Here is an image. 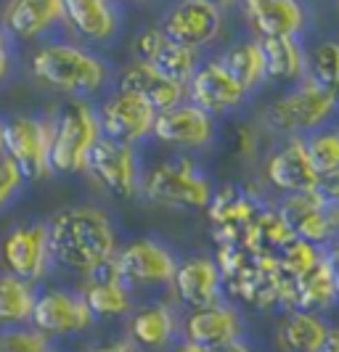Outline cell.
Listing matches in <instances>:
<instances>
[{"mask_svg": "<svg viewBox=\"0 0 339 352\" xmlns=\"http://www.w3.org/2000/svg\"><path fill=\"white\" fill-rule=\"evenodd\" d=\"M48 241L54 263L85 278L111 263L120 249L111 217L85 204L56 212L48 220Z\"/></svg>", "mask_w": 339, "mask_h": 352, "instance_id": "1", "label": "cell"}, {"mask_svg": "<svg viewBox=\"0 0 339 352\" xmlns=\"http://www.w3.org/2000/svg\"><path fill=\"white\" fill-rule=\"evenodd\" d=\"M30 72L45 88L69 96V101H88L109 82V64L93 51L74 43H43L32 58Z\"/></svg>", "mask_w": 339, "mask_h": 352, "instance_id": "2", "label": "cell"}, {"mask_svg": "<svg viewBox=\"0 0 339 352\" xmlns=\"http://www.w3.org/2000/svg\"><path fill=\"white\" fill-rule=\"evenodd\" d=\"M101 124L90 101H67L51 117V173L77 175L85 173L93 146L101 141Z\"/></svg>", "mask_w": 339, "mask_h": 352, "instance_id": "3", "label": "cell"}, {"mask_svg": "<svg viewBox=\"0 0 339 352\" xmlns=\"http://www.w3.org/2000/svg\"><path fill=\"white\" fill-rule=\"evenodd\" d=\"M141 194L170 210H207L212 201V183L191 157H175L154 164L141 175Z\"/></svg>", "mask_w": 339, "mask_h": 352, "instance_id": "4", "label": "cell"}, {"mask_svg": "<svg viewBox=\"0 0 339 352\" xmlns=\"http://www.w3.org/2000/svg\"><path fill=\"white\" fill-rule=\"evenodd\" d=\"M337 98L326 90L316 88L313 82L303 80L297 88L284 93L281 98L270 101L268 109L263 111V120L268 130L289 138H303L316 130H321L329 122V117L337 109Z\"/></svg>", "mask_w": 339, "mask_h": 352, "instance_id": "5", "label": "cell"}, {"mask_svg": "<svg viewBox=\"0 0 339 352\" xmlns=\"http://www.w3.org/2000/svg\"><path fill=\"white\" fill-rule=\"evenodd\" d=\"M51 117H32V114H14L3 120V157L11 159L19 167L24 180H37L48 175L51 164Z\"/></svg>", "mask_w": 339, "mask_h": 352, "instance_id": "6", "label": "cell"}, {"mask_svg": "<svg viewBox=\"0 0 339 352\" xmlns=\"http://www.w3.org/2000/svg\"><path fill=\"white\" fill-rule=\"evenodd\" d=\"M111 265L127 289H143L173 281L178 257L157 239H133L117 249Z\"/></svg>", "mask_w": 339, "mask_h": 352, "instance_id": "7", "label": "cell"}, {"mask_svg": "<svg viewBox=\"0 0 339 352\" xmlns=\"http://www.w3.org/2000/svg\"><path fill=\"white\" fill-rule=\"evenodd\" d=\"M51 241L48 223H27L11 228L0 241V265L8 276L27 283H37L51 270Z\"/></svg>", "mask_w": 339, "mask_h": 352, "instance_id": "8", "label": "cell"}, {"mask_svg": "<svg viewBox=\"0 0 339 352\" xmlns=\"http://www.w3.org/2000/svg\"><path fill=\"white\" fill-rule=\"evenodd\" d=\"M85 173L114 199H133L141 194V167L133 146L101 135L85 162Z\"/></svg>", "mask_w": 339, "mask_h": 352, "instance_id": "9", "label": "cell"}, {"mask_svg": "<svg viewBox=\"0 0 339 352\" xmlns=\"http://www.w3.org/2000/svg\"><path fill=\"white\" fill-rule=\"evenodd\" d=\"M98 114V124L104 138L117 143L133 146L149 138L154 122H157V111L143 101L141 96L127 93V90H111L107 98L101 101V106L96 109Z\"/></svg>", "mask_w": 339, "mask_h": 352, "instance_id": "10", "label": "cell"}, {"mask_svg": "<svg viewBox=\"0 0 339 352\" xmlns=\"http://www.w3.org/2000/svg\"><path fill=\"white\" fill-rule=\"evenodd\" d=\"M160 30L167 40L199 51L223 32V11L212 0H183L164 11Z\"/></svg>", "mask_w": 339, "mask_h": 352, "instance_id": "11", "label": "cell"}, {"mask_svg": "<svg viewBox=\"0 0 339 352\" xmlns=\"http://www.w3.org/2000/svg\"><path fill=\"white\" fill-rule=\"evenodd\" d=\"M30 323L48 339L51 336H72L88 331L93 323V313L80 294L67 292V289H45V292H37Z\"/></svg>", "mask_w": 339, "mask_h": 352, "instance_id": "12", "label": "cell"}, {"mask_svg": "<svg viewBox=\"0 0 339 352\" xmlns=\"http://www.w3.org/2000/svg\"><path fill=\"white\" fill-rule=\"evenodd\" d=\"M183 339L210 352H223L244 336V323L233 305L217 302L212 307L191 310L180 323Z\"/></svg>", "mask_w": 339, "mask_h": 352, "instance_id": "13", "label": "cell"}, {"mask_svg": "<svg viewBox=\"0 0 339 352\" xmlns=\"http://www.w3.org/2000/svg\"><path fill=\"white\" fill-rule=\"evenodd\" d=\"M278 214L284 217L294 239L313 247L339 239V207H326L313 194L286 196L278 204Z\"/></svg>", "mask_w": 339, "mask_h": 352, "instance_id": "14", "label": "cell"}, {"mask_svg": "<svg viewBox=\"0 0 339 352\" xmlns=\"http://www.w3.org/2000/svg\"><path fill=\"white\" fill-rule=\"evenodd\" d=\"M244 98H247V93L241 90V85L226 72V67L217 58L201 61L194 80L188 82V104L201 109L212 120L239 109L244 104Z\"/></svg>", "mask_w": 339, "mask_h": 352, "instance_id": "15", "label": "cell"}, {"mask_svg": "<svg viewBox=\"0 0 339 352\" xmlns=\"http://www.w3.org/2000/svg\"><path fill=\"white\" fill-rule=\"evenodd\" d=\"M170 289L183 307L201 310L220 302L223 276L212 257H186V260H178Z\"/></svg>", "mask_w": 339, "mask_h": 352, "instance_id": "16", "label": "cell"}, {"mask_svg": "<svg viewBox=\"0 0 339 352\" xmlns=\"http://www.w3.org/2000/svg\"><path fill=\"white\" fill-rule=\"evenodd\" d=\"M265 180L276 191L286 196L310 194L318 183V173L313 170L305 138H286L265 162Z\"/></svg>", "mask_w": 339, "mask_h": 352, "instance_id": "17", "label": "cell"}, {"mask_svg": "<svg viewBox=\"0 0 339 352\" xmlns=\"http://www.w3.org/2000/svg\"><path fill=\"white\" fill-rule=\"evenodd\" d=\"M151 135L164 146H178V148H207L215 138V120L204 114L194 104H180L170 111L157 114V122Z\"/></svg>", "mask_w": 339, "mask_h": 352, "instance_id": "18", "label": "cell"}, {"mask_svg": "<svg viewBox=\"0 0 339 352\" xmlns=\"http://www.w3.org/2000/svg\"><path fill=\"white\" fill-rule=\"evenodd\" d=\"M260 212L263 207L236 186H223L220 191H215L207 214H210V223L215 226L212 236L217 239V244L220 247L241 244L244 230L250 228V223Z\"/></svg>", "mask_w": 339, "mask_h": 352, "instance_id": "19", "label": "cell"}, {"mask_svg": "<svg viewBox=\"0 0 339 352\" xmlns=\"http://www.w3.org/2000/svg\"><path fill=\"white\" fill-rule=\"evenodd\" d=\"M64 21V0H11L0 8V30L19 43H32Z\"/></svg>", "mask_w": 339, "mask_h": 352, "instance_id": "20", "label": "cell"}, {"mask_svg": "<svg viewBox=\"0 0 339 352\" xmlns=\"http://www.w3.org/2000/svg\"><path fill=\"white\" fill-rule=\"evenodd\" d=\"M244 19L257 40H276L300 35L307 21V11L297 0H247Z\"/></svg>", "mask_w": 339, "mask_h": 352, "instance_id": "21", "label": "cell"}, {"mask_svg": "<svg viewBox=\"0 0 339 352\" xmlns=\"http://www.w3.org/2000/svg\"><path fill=\"white\" fill-rule=\"evenodd\" d=\"M117 88L141 96L143 101L151 106L157 114L170 111V109H175V106L188 101V88H183L178 82L167 80L151 64H143V61H133V64L122 67L120 80H117Z\"/></svg>", "mask_w": 339, "mask_h": 352, "instance_id": "22", "label": "cell"}, {"mask_svg": "<svg viewBox=\"0 0 339 352\" xmlns=\"http://www.w3.org/2000/svg\"><path fill=\"white\" fill-rule=\"evenodd\" d=\"M64 24L85 43H109L120 32V8L109 0H64Z\"/></svg>", "mask_w": 339, "mask_h": 352, "instance_id": "23", "label": "cell"}, {"mask_svg": "<svg viewBox=\"0 0 339 352\" xmlns=\"http://www.w3.org/2000/svg\"><path fill=\"white\" fill-rule=\"evenodd\" d=\"M178 318L170 305L164 302H151L141 305L138 310L130 313L127 320V334L130 342L141 350H164L170 342L178 336Z\"/></svg>", "mask_w": 339, "mask_h": 352, "instance_id": "24", "label": "cell"}, {"mask_svg": "<svg viewBox=\"0 0 339 352\" xmlns=\"http://www.w3.org/2000/svg\"><path fill=\"white\" fill-rule=\"evenodd\" d=\"M80 297L85 300L93 318H122L127 313H133L130 289L117 278L111 263L98 267L93 276L85 278Z\"/></svg>", "mask_w": 339, "mask_h": 352, "instance_id": "25", "label": "cell"}, {"mask_svg": "<svg viewBox=\"0 0 339 352\" xmlns=\"http://www.w3.org/2000/svg\"><path fill=\"white\" fill-rule=\"evenodd\" d=\"M265 58V77L278 82L300 85L307 77V53L297 37H276V40H257Z\"/></svg>", "mask_w": 339, "mask_h": 352, "instance_id": "26", "label": "cell"}, {"mask_svg": "<svg viewBox=\"0 0 339 352\" xmlns=\"http://www.w3.org/2000/svg\"><path fill=\"white\" fill-rule=\"evenodd\" d=\"M329 326L321 316L310 313H286L276 329V344L281 352H318Z\"/></svg>", "mask_w": 339, "mask_h": 352, "instance_id": "27", "label": "cell"}, {"mask_svg": "<svg viewBox=\"0 0 339 352\" xmlns=\"http://www.w3.org/2000/svg\"><path fill=\"white\" fill-rule=\"evenodd\" d=\"M292 241H294V233L289 230L278 210H263L250 223V228L244 230L241 247L252 254H278Z\"/></svg>", "mask_w": 339, "mask_h": 352, "instance_id": "28", "label": "cell"}, {"mask_svg": "<svg viewBox=\"0 0 339 352\" xmlns=\"http://www.w3.org/2000/svg\"><path fill=\"white\" fill-rule=\"evenodd\" d=\"M217 61L241 85L244 93H252V90L265 80V58H263V48H260L257 40H241V43H236Z\"/></svg>", "mask_w": 339, "mask_h": 352, "instance_id": "29", "label": "cell"}, {"mask_svg": "<svg viewBox=\"0 0 339 352\" xmlns=\"http://www.w3.org/2000/svg\"><path fill=\"white\" fill-rule=\"evenodd\" d=\"M35 300V283H27L3 273L0 276V329H14V326L32 320Z\"/></svg>", "mask_w": 339, "mask_h": 352, "instance_id": "30", "label": "cell"}, {"mask_svg": "<svg viewBox=\"0 0 339 352\" xmlns=\"http://www.w3.org/2000/svg\"><path fill=\"white\" fill-rule=\"evenodd\" d=\"M307 82L339 101V40H323L307 53Z\"/></svg>", "mask_w": 339, "mask_h": 352, "instance_id": "31", "label": "cell"}, {"mask_svg": "<svg viewBox=\"0 0 339 352\" xmlns=\"http://www.w3.org/2000/svg\"><path fill=\"white\" fill-rule=\"evenodd\" d=\"M199 51H191L186 45H178L173 40H167L160 48V53L151 58V67L164 74L167 80L178 82L183 88H188V82L194 80V74L199 69Z\"/></svg>", "mask_w": 339, "mask_h": 352, "instance_id": "32", "label": "cell"}, {"mask_svg": "<svg viewBox=\"0 0 339 352\" xmlns=\"http://www.w3.org/2000/svg\"><path fill=\"white\" fill-rule=\"evenodd\" d=\"M305 148L318 177L339 173V127H321L310 133L305 138Z\"/></svg>", "mask_w": 339, "mask_h": 352, "instance_id": "33", "label": "cell"}, {"mask_svg": "<svg viewBox=\"0 0 339 352\" xmlns=\"http://www.w3.org/2000/svg\"><path fill=\"white\" fill-rule=\"evenodd\" d=\"M276 263L281 267L286 278H300L305 273H310L316 265H321V249L294 239L292 244H286L278 254H276Z\"/></svg>", "mask_w": 339, "mask_h": 352, "instance_id": "34", "label": "cell"}, {"mask_svg": "<svg viewBox=\"0 0 339 352\" xmlns=\"http://www.w3.org/2000/svg\"><path fill=\"white\" fill-rule=\"evenodd\" d=\"M0 352H54L51 339L37 329H0Z\"/></svg>", "mask_w": 339, "mask_h": 352, "instance_id": "35", "label": "cell"}, {"mask_svg": "<svg viewBox=\"0 0 339 352\" xmlns=\"http://www.w3.org/2000/svg\"><path fill=\"white\" fill-rule=\"evenodd\" d=\"M24 188V175L11 159L0 157V210H6Z\"/></svg>", "mask_w": 339, "mask_h": 352, "instance_id": "36", "label": "cell"}, {"mask_svg": "<svg viewBox=\"0 0 339 352\" xmlns=\"http://www.w3.org/2000/svg\"><path fill=\"white\" fill-rule=\"evenodd\" d=\"M167 43V37L160 27H146L141 30L135 40H133V53H135V61H143V64H151V58L160 53V48Z\"/></svg>", "mask_w": 339, "mask_h": 352, "instance_id": "37", "label": "cell"}, {"mask_svg": "<svg viewBox=\"0 0 339 352\" xmlns=\"http://www.w3.org/2000/svg\"><path fill=\"white\" fill-rule=\"evenodd\" d=\"M231 148L239 159H252L257 157V148H260V138H257V130L247 122H239L233 127L231 135Z\"/></svg>", "mask_w": 339, "mask_h": 352, "instance_id": "38", "label": "cell"}, {"mask_svg": "<svg viewBox=\"0 0 339 352\" xmlns=\"http://www.w3.org/2000/svg\"><path fill=\"white\" fill-rule=\"evenodd\" d=\"M310 194L316 196L321 204H326V207H339V173H334V175H321Z\"/></svg>", "mask_w": 339, "mask_h": 352, "instance_id": "39", "label": "cell"}, {"mask_svg": "<svg viewBox=\"0 0 339 352\" xmlns=\"http://www.w3.org/2000/svg\"><path fill=\"white\" fill-rule=\"evenodd\" d=\"M321 254H323V267H326V273L331 278V286H334V292H337L339 297V239L329 241L321 249Z\"/></svg>", "mask_w": 339, "mask_h": 352, "instance_id": "40", "label": "cell"}, {"mask_svg": "<svg viewBox=\"0 0 339 352\" xmlns=\"http://www.w3.org/2000/svg\"><path fill=\"white\" fill-rule=\"evenodd\" d=\"M11 67H14V56H11V40L0 30V82H6L11 77Z\"/></svg>", "mask_w": 339, "mask_h": 352, "instance_id": "41", "label": "cell"}, {"mask_svg": "<svg viewBox=\"0 0 339 352\" xmlns=\"http://www.w3.org/2000/svg\"><path fill=\"white\" fill-rule=\"evenodd\" d=\"M93 352H138V350H135V344L130 339H117V342H109V344L96 347Z\"/></svg>", "mask_w": 339, "mask_h": 352, "instance_id": "42", "label": "cell"}, {"mask_svg": "<svg viewBox=\"0 0 339 352\" xmlns=\"http://www.w3.org/2000/svg\"><path fill=\"white\" fill-rule=\"evenodd\" d=\"M318 352H339V326H329Z\"/></svg>", "mask_w": 339, "mask_h": 352, "instance_id": "43", "label": "cell"}, {"mask_svg": "<svg viewBox=\"0 0 339 352\" xmlns=\"http://www.w3.org/2000/svg\"><path fill=\"white\" fill-rule=\"evenodd\" d=\"M173 352H210V350H204V347H199V344H191V342H183V344H178Z\"/></svg>", "mask_w": 339, "mask_h": 352, "instance_id": "44", "label": "cell"}, {"mask_svg": "<svg viewBox=\"0 0 339 352\" xmlns=\"http://www.w3.org/2000/svg\"><path fill=\"white\" fill-rule=\"evenodd\" d=\"M223 352H254V350H252V347L247 344V342H236V344H231V347H226Z\"/></svg>", "mask_w": 339, "mask_h": 352, "instance_id": "45", "label": "cell"}, {"mask_svg": "<svg viewBox=\"0 0 339 352\" xmlns=\"http://www.w3.org/2000/svg\"><path fill=\"white\" fill-rule=\"evenodd\" d=\"M0 157H3V120H0Z\"/></svg>", "mask_w": 339, "mask_h": 352, "instance_id": "46", "label": "cell"}]
</instances>
